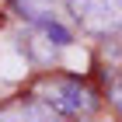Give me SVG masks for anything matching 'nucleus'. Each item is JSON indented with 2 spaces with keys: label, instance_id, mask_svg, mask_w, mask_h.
I'll return each mask as SVG.
<instances>
[{
  "label": "nucleus",
  "instance_id": "nucleus-1",
  "mask_svg": "<svg viewBox=\"0 0 122 122\" xmlns=\"http://www.w3.org/2000/svg\"><path fill=\"white\" fill-rule=\"evenodd\" d=\"M31 101L46 105L49 112H56L59 119H91L98 112V94L77 80V77H59L49 73L42 80H35L31 87Z\"/></svg>",
  "mask_w": 122,
  "mask_h": 122
},
{
  "label": "nucleus",
  "instance_id": "nucleus-2",
  "mask_svg": "<svg viewBox=\"0 0 122 122\" xmlns=\"http://www.w3.org/2000/svg\"><path fill=\"white\" fill-rule=\"evenodd\" d=\"M66 7L84 31L112 35L122 28V0H66Z\"/></svg>",
  "mask_w": 122,
  "mask_h": 122
},
{
  "label": "nucleus",
  "instance_id": "nucleus-3",
  "mask_svg": "<svg viewBox=\"0 0 122 122\" xmlns=\"http://www.w3.org/2000/svg\"><path fill=\"white\" fill-rule=\"evenodd\" d=\"M0 122H59V115L28 98V101H18V105L0 108Z\"/></svg>",
  "mask_w": 122,
  "mask_h": 122
}]
</instances>
